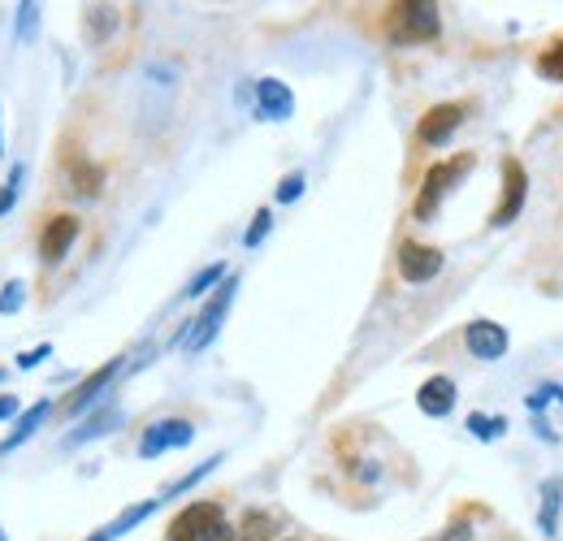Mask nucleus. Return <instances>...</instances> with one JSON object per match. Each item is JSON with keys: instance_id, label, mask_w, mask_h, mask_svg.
<instances>
[{"instance_id": "nucleus-33", "label": "nucleus", "mask_w": 563, "mask_h": 541, "mask_svg": "<svg viewBox=\"0 0 563 541\" xmlns=\"http://www.w3.org/2000/svg\"><path fill=\"white\" fill-rule=\"evenodd\" d=\"M542 390H547V395H551V404H560V407H563V386H560V382H547V386H542Z\"/></svg>"}, {"instance_id": "nucleus-13", "label": "nucleus", "mask_w": 563, "mask_h": 541, "mask_svg": "<svg viewBox=\"0 0 563 541\" xmlns=\"http://www.w3.org/2000/svg\"><path fill=\"white\" fill-rule=\"evenodd\" d=\"M53 411H57V404H53V399H40V404L22 407V416L13 420L9 438L0 442V460H4V455H13V451H22V446H26V442H31V438H35V433L48 424V416H53Z\"/></svg>"}, {"instance_id": "nucleus-15", "label": "nucleus", "mask_w": 563, "mask_h": 541, "mask_svg": "<svg viewBox=\"0 0 563 541\" xmlns=\"http://www.w3.org/2000/svg\"><path fill=\"white\" fill-rule=\"evenodd\" d=\"M113 429H122V407L118 404H100L78 429H74L70 438H66V446H87V442H100V438H109Z\"/></svg>"}, {"instance_id": "nucleus-21", "label": "nucleus", "mask_w": 563, "mask_h": 541, "mask_svg": "<svg viewBox=\"0 0 563 541\" xmlns=\"http://www.w3.org/2000/svg\"><path fill=\"white\" fill-rule=\"evenodd\" d=\"M230 277V269H225V261H217V265H205V269L196 273L191 281H187V290H183V299H205L209 290H217L221 281Z\"/></svg>"}, {"instance_id": "nucleus-25", "label": "nucleus", "mask_w": 563, "mask_h": 541, "mask_svg": "<svg viewBox=\"0 0 563 541\" xmlns=\"http://www.w3.org/2000/svg\"><path fill=\"white\" fill-rule=\"evenodd\" d=\"M35 26H40V4H18V26H13V40L18 44H31L35 40Z\"/></svg>"}, {"instance_id": "nucleus-4", "label": "nucleus", "mask_w": 563, "mask_h": 541, "mask_svg": "<svg viewBox=\"0 0 563 541\" xmlns=\"http://www.w3.org/2000/svg\"><path fill=\"white\" fill-rule=\"evenodd\" d=\"M442 35V13L429 0H408L390 9V40L395 44H429Z\"/></svg>"}, {"instance_id": "nucleus-14", "label": "nucleus", "mask_w": 563, "mask_h": 541, "mask_svg": "<svg viewBox=\"0 0 563 541\" xmlns=\"http://www.w3.org/2000/svg\"><path fill=\"white\" fill-rule=\"evenodd\" d=\"M455 404H460V390H455V382L446 373L429 377L421 390H417V407H421L429 420H446L455 411Z\"/></svg>"}, {"instance_id": "nucleus-23", "label": "nucleus", "mask_w": 563, "mask_h": 541, "mask_svg": "<svg viewBox=\"0 0 563 541\" xmlns=\"http://www.w3.org/2000/svg\"><path fill=\"white\" fill-rule=\"evenodd\" d=\"M533 69L547 78V82H563V40H555L547 53H538V62H533Z\"/></svg>"}, {"instance_id": "nucleus-31", "label": "nucleus", "mask_w": 563, "mask_h": 541, "mask_svg": "<svg viewBox=\"0 0 563 541\" xmlns=\"http://www.w3.org/2000/svg\"><path fill=\"white\" fill-rule=\"evenodd\" d=\"M13 416H22V404H18L13 395H0V424L13 420Z\"/></svg>"}, {"instance_id": "nucleus-11", "label": "nucleus", "mask_w": 563, "mask_h": 541, "mask_svg": "<svg viewBox=\"0 0 563 541\" xmlns=\"http://www.w3.org/2000/svg\"><path fill=\"white\" fill-rule=\"evenodd\" d=\"M464 346H468L473 360L498 364V360L507 355V346H511V334H507L498 321H490V317H477V321L464 325Z\"/></svg>"}, {"instance_id": "nucleus-24", "label": "nucleus", "mask_w": 563, "mask_h": 541, "mask_svg": "<svg viewBox=\"0 0 563 541\" xmlns=\"http://www.w3.org/2000/svg\"><path fill=\"white\" fill-rule=\"evenodd\" d=\"M22 178H26V165H13L9 178L0 183V217L13 212V203H18V196H22Z\"/></svg>"}, {"instance_id": "nucleus-8", "label": "nucleus", "mask_w": 563, "mask_h": 541, "mask_svg": "<svg viewBox=\"0 0 563 541\" xmlns=\"http://www.w3.org/2000/svg\"><path fill=\"white\" fill-rule=\"evenodd\" d=\"M464 118H468V104H455V100L433 104V109H424V118L417 122V139H421L424 147H446L455 139V131L464 126Z\"/></svg>"}, {"instance_id": "nucleus-17", "label": "nucleus", "mask_w": 563, "mask_h": 541, "mask_svg": "<svg viewBox=\"0 0 563 541\" xmlns=\"http://www.w3.org/2000/svg\"><path fill=\"white\" fill-rule=\"evenodd\" d=\"M118 22H122V13L113 9V4H91V9H82V35H87V44H109V35L118 31Z\"/></svg>"}, {"instance_id": "nucleus-1", "label": "nucleus", "mask_w": 563, "mask_h": 541, "mask_svg": "<svg viewBox=\"0 0 563 541\" xmlns=\"http://www.w3.org/2000/svg\"><path fill=\"white\" fill-rule=\"evenodd\" d=\"M473 169H477V152H455V156L429 165L421 191H417V203H412V217H417V221H433V217L442 212V203L455 196V187H460Z\"/></svg>"}, {"instance_id": "nucleus-18", "label": "nucleus", "mask_w": 563, "mask_h": 541, "mask_svg": "<svg viewBox=\"0 0 563 541\" xmlns=\"http://www.w3.org/2000/svg\"><path fill=\"white\" fill-rule=\"evenodd\" d=\"M274 533H278V520H274L269 511H247L243 525L225 541H274Z\"/></svg>"}, {"instance_id": "nucleus-6", "label": "nucleus", "mask_w": 563, "mask_h": 541, "mask_svg": "<svg viewBox=\"0 0 563 541\" xmlns=\"http://www.w3.org/2000/svg\"><path fill=\"white\" fill-rule=\"evenodd\" d=\"M191 442H196V424H191V420H183V416L156 420V424H147V429H143L140 460H161V455L183 451V446H191Z\"/></svg>"}, {"instance_id": "nucleus-10", "label": "nucleus", "mask_w": 563, "mask_h": 541, "mask_svg": "<svg viewBox=\"0 0 563 541\" xmlns=\"http://www.w3.org/2000/svg\"><path fill=\"white\" fill-rule=\"evenodd\" d=\"M78 234H82V221H78L74 212L48 217V225L40 230V261H44V265H62V261L70 256V247L78 243Z\"/></svg>"}, {"instance_id": "nucleus-28", "label": "nucleus", "mask_w": 563, "mask_h": 541, "mask_svg": "<svg viewBox=\"0 0 563 541\" xmlns=\"http://www.w3.org/2000/svg\"><path fill=\"white\" fill-rule=\"evenodd\" d=\"M22 303H26V286H22V281H9V286L0 290V317H18Z\"/></svg>"}, {"instance_id": "nucleus-9", "label": "nucleus", "mask_w": 563, "mask_h": 541, "mask_svg": "<svg viewBox=\"0 0 563 541\" xmlns=\"http://www.w3.org/2000/svg\"><path fill=\"white\" fill-rule=\"evenodd\" d=\"M395 265H399V277L404 281H412V286H424V281H433L442 265H446V256L438 252V247H429V243H417V239H408V243H399V256H395Z\"/></svg>"}, {"instance_id": "nucleus-2", "label": "nucleus", "mask_w": 563, "mask_h": 541, "mask_svg": "<svg viewBox=\"0 0 563 541\" xmlns=\"http://www.w3.org/2000/svg\"><path fill=\"white\" fill-rule=\"evenodd\" d=\"M234 295H239V273H230V277L209 295V303L200 308V317H191V321L183 325L178 346H183L187 355H200V351H209L212 342H217L225 317H230V308H234Z\"/></svg>"}, {"instance_id": "nucleus-34", "label": "nucleus", "mask_w": 563, "mask_h": 541, "mask_svg": "<svg viewBox=\"0 0 563 541\" xmlns=\"http://www.w3.org/2000/svg\"><path fill=\"white\" fill-rule=\"evenodd\" d=\"M0 156H4V113H0Z\"/></svg>"}, {"instance_id": "nucleus-30", "label": "nucleus", "mask_w": 563, "mask_h": 541, "mask_svg": "<svg viewBox=\"0 0 563 541\" xmlns=\"http://www.w3.org/2000/svg\"><path fill=\"white\" fill-rule=\"evenodd\" d=\"M421 541H473V525L468 520H455V525H446V529H438V533H429Z\"/></svg>"}, {"instance_id": "nucleus-3", "label": "nucleus", "mask_w": 563, "mask_h": 541, "mask_svg": "<svg viewBox=\"0 0 563 541\" xmlns=\"http://www.w3.org/2000/svg\"><path fill=\"white\" fill-rule=\"evenodd\" d=\"M230 538V525H225V507L221 503H187L174 520H169V533L165 541H225Z\"/></svg>"}, {"instance_id": "nucleus-20", "label": "nucleus", "mask_w": 563, "mask_h": 541, "mask_svg": "<svg viewBox=\"0 0 563 541\" xmlns=\"http://www.w3.org/2000/svg\"><path fill=\"white\" fill-rule=\"evenodd\" d=\"M221 460H225V455H209L205 464H196L191 473H183V476H178V481H174V485H165V489H161V498L169 503V498H178V494H187V489H196V485H200L205 476L217 473V464H221Z\"/></svg>"}, {"instance_id": "nucleus-22", "label": "nucleus", "mask_w": 563, "mask_h": 541, "mask_svg": "<svg viewBox=\"0 0 563 541\" xmlns=\"http://www.w3.org/2000/svg\"><path fill=\"white\" fill-rule=\"evenodd\" d=\"M507 429H511L507 416H486V411H473V416H468V433H473L477 442H498Z\"/></svg>"}, {"instance_id": "nucleus-7", "label": "nucleus", "mask_w": 563, "mask_h": 541, "mask_svg": "<svg viewBox=\"0 0 563 541\" xmlns=\"http://www.w3.org/2000/svg\"><path fill=\"white\" fill-rule=\"evenodd\" d=\"M122 368H126V360H122V355L104 360L96 373H87V377L74 386V395L66 399V404H62V411H66V416H82V411H91V407L100 404L104 395H109V386L122 377Z\"/></svg>"}, {"instance_id": "nucleus-16", "label": "nucleus", "mask_w": 563, "mask_h": 541, "mask_svg": "<svg viewBox=\"0 0 563 541\" xmlns=\"http://www.w3.org/2000/svg\"><path fill=\"white\" fill-rule=\"evenodd\" d=\"M563 525V476H547L542 481V498H538V533L542 538H560Z\"/></svg>"}, {"instance_id": "nucleus-5", "label": "nucleus", "mask_w": 563, "mask_h": 541, "mask_svg": "<svg viewBox=\"0 0 563 541\" xmlns=\"http://www.w3.org/2000/svg\"><path fill=\"white\" fill-rule=\"evenodd\" d=\"M525 200H529V169L516 156H503V191L490 212V230H507L525 212Z\"/></svg>"}, {"instance_id": "nucleus-32", "label": "nucleus", "mask_w": 563, "mask_h": 541, "mask_svg": "<svg viewBox=\"0 0 563 541\" xmlns=\"http://www.w3.org/2000/svg\"><path fill=\"white\" fill-rule=\"evenodd\" d=\"M533 433H538L542 442H551V446L560 442V438H555V429H551V420H542V416H533Z\"/></svg>"}, {"instance_id": "nucleus-12", "label": "nucleus", "mask_w": 563, "mask_h": 541, "mask_svg": "<svg viewBox=\"0 0 563 541\" xmlns=\"http://www.w3.org/2000/svg\"><path fill=\"white\" fill-rule=\"evenodd\" d=\"M256 118L261 122H290L295 118V91L282 78H256Z\"/></svg>"}, {"instance_id": "nucleus-27", "label": "nucleus", "mask_w": 563, "mask_h": 541, "mask_svg": "<svg viewBox=\"0 0 563 541\" xmlns=\"http://www.w3.org/2000/svg\"><path fill=\"white\" fill-rule=\"evenodd\" d=\"M308 191V178H303V169H295V174H286L278 183V191H274V200L278 203H295L299 196Z\"/></svg>"}, {"instance_id": "nucleus-36", "label": "nucleus", "mask_w": 563, "mask_h": 541, "mask_svg": "<svg viewBox=\"0 0 563 541\" xmlns=\"http://www.w3.org/2000/svg\"><path fill=\"white\" fill-rule=\"evenodd\" d=\"M4 377H9V373H4V368H0V382H4Z\"/></svg>"}, {"instance_id": "nucleus-29", "label": "nucleus", "mask_w": 563, "mask_h": 541, "mask_svg": "<svg viewBox=\"0 0 563 541\" xmlns=\"http://www.w3.org/2000/svg\"><path fill=\"white\" fill-rule=\"evenodd\" d=\"M44 360H53V342H40V346L22 351V355H18V368H22V373H31V368H40Z\"/></svg>"}, {"instance_id": "nucleus-19", "label": "nucleus", "mask_w": 563, "mask_h": 541, "mask_svg": "<svg viewBox=\"0 0 563 541\" xmlns=\"http://www.w3.org/2000/svg\"><path fill=\"white\" fill-rule=\"evenodd\" d=\"M70 191L74 196H82V200H96V196L104 191V169L91 165V161H78V165L70 169Z\"/></svg>"}, {"instance_id": "nucleus-26", "label": "nucleus", "mask_w": 563, "mask_h": 541, "mask_svg": "<svg viewBox=\"0 0 563 541\" xmlns=\"http://www.w3.org/2000/svg\"><path fill=\"white\" fill-rule=\"evenodd\" d=\"M269 230H274V212H269V208H261V212L252 217L247 234H243V247H247V252H256V247L269 239Z\"/></svg>"}, {"instance_id": "nucleus-35", "label": "nucleus", "mask_w": 563, "mask_h": 541, "mask_svg": "<svg viewBox=\"0 0 563 541\" xmlns=\"http://www.w3.org/2000/svg\"><path fill=\"white\" fill-rule=\"evenodd\" d=\"M0 541H9V533H4V529H0Z\"/></svg>"}]
</instances>
